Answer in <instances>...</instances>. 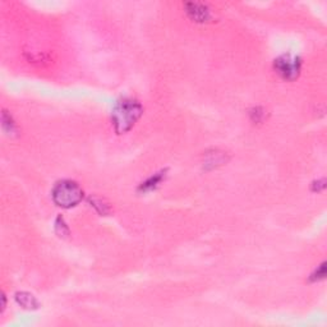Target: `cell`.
<instances>
[{"instance_id":"cell-1","label":"cell","mask_w":327,"mask_h":327,"mask_svg":"<svg viewBox=\"0 0 327 327\" xmlns=\"http://www.w3.org/2000/svg\"><path fill=\"white\" fill-rule=\"evenodd\" d=\"M143 114V106L135 98L124 97L120 98L112 112V120L115 132L122 135L129 132L135 124L138 122Z\"/></svg>"},{"instance_id":"cell-2","label":"cell","mask_w":327,"mask_h":327,"mask_svg":"<svg viewBox=\"0 0 327 327\" xmlns=\"http://www.w3.org/2000/svg\"><path fill=\"white\" fill-rule=\"evenodd\" d=\"M51 197H53V201L59 207L72 209L82 201L83 191H82L78 183L64 179V180H60L55 184L53 192H51Z\"/></svg>"},{"instance_id":"cell-3","label":"cell","mask_w":327,"mask_h":327,"mask_svg":"<svg viewBox=\"0 0 327 327\" xmlns=\"http://www.w3.org/2000/svg\"><path fill=\"white\" fill-rule=\"evenodd\" d=\"M273 69L285 81L297 79L302 71V60L299 57L291 54H284L275 59Z\"/></svg>"},{"instance_id":"cell-4","label":"cell","mask_w":327,"mask_h":327,"mask_svg":"<svg viewBox=\"0 0 327 327\" xmlns=\"http://www.w3.org/2000/svg\"><path fill=\"white\" fill-rule=\"evenodd\" d=\"M186 13L193 22L197 23H206L212 18L209 7L202 3H187Z\"/></svg>"},{"instance_id":"cell-5","label":"cell","mask_w":327,"mask_h":327,"mask_svg":"<svg viewBox=\"0 0 327 327\" xmlns=\"http://www.w3.org/2000/svg\"><path fill=\"white\" fill-rule=\"evenodd\" d=\"M228 162V154L219 150H213L212 152H207L205 154V168L207 170H212V169L219 168Z\"/></svg>"},{"instance_id":"cell-6","label":"cell","mask_w":327,"mask_h":327,"mask_svg":"<svg viewBox=\"0 0 327 327\" xmlns=\"http://www.w3.org/2000/svg\"><path fill=\"white\" fill-rule=\"evenodd\" d=\"M164 178H165V172L164 170L160 173H156V174H154L147 180L142 183L141 186L138 187V191L139 192H149V191H152V189H155L156 187L159 186L160 183L164 180Z\"/></svg>"},{"instance_id":"cell-7","label":"cell","mask_w":327,"mask_h":327,"mask_svg":"<svg viewBox=\"0 0 327 327\" xmlns=\"http://www.w3.org/2000/svg\"><path fill=\"white\" fill-rule=\"evenodd\" d=\"M16 299H17V302L22 306V307L27 308V309H36V308L38 307V300H36V298H35L32 294L18 293Z\"/></svg>"},{"instance_id":"cell-8","label":"cell","mask_w":327,"mask_h":327,"mask_svg":"<svg viewBox=\"0 0 327 327\" xmlns=\"http://www.w3.org/2000/svg\"><path fill=\"white\" fill-rule=\"evenodd\" d=\"M1 125H3V129L7 132L8 135H13L17 132V127H16V123L13 122V119L10 115L7 114V112H3L1 115Z\"/></svg>"},{"instance_id":"cell-9","label":"cell","mask_w":327,"mask_h":327,"mask_svg":"<svg viewBox=\"0 0 327 327\" xmlns=\"http://www.w3.org/2000/svg\"><path fill=\"white\" fill-rule=\"evenodd\" d=\"M325 276H326V263H322L318 270H316V272L310 275V281H320L324 280Z\"/></svg>"},{"instance_id":"cell-10","label":"cell","mask_w":327,"mask_h":327,"mask_svg":"<svg viewBox=\"0 0 327 327\" xmlns=\"http://www.w3.org/2000/svg\"><path fill=\"white\" fill-rule=\"evenodd\" d=\"M250 118H252L253 122L260 123L262 122V119L265 118V110L262 108H253L250 113Z\"/></svg>"},{"instance_id":"cell-11","label":"cell","mask_w":327,"mask_h":327,"mask_svg":"<svg viewBox=\"0 0 327 327\" xmlns=\"http://www.w3.org/2000/svg\"><path fill=\"white\" fill-rule=\"evenodd\" d=\"M92 202V206L94 207H96V210L98 211V213H101V215H106V213H109V207L108 205H104V203L100 201V199H94V201H91Z\"/></svg>"}]
</instances>
